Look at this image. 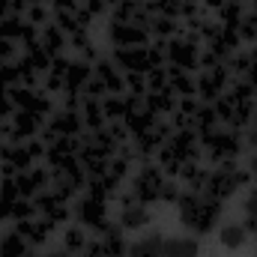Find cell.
I'll list each match as a JSON object with an SVG mask.
<instances>
[{
	"label": "cell",
	"mask_w": 257,
	"mask_h": 257,
	"mask_svg": "<svg viewBox=\"0 0 257 257\" xmlns=\"http://www.w3.org/2000/svg\"><path fill=\"white\" fill-rule=\"evenodd\" d=\"M180 209H183V221L197 233H209V227L218 218V203L215 200H197L194 194H186L180 200Z\"/></svg>",
	"instance_id": "1"
},
{
	"label": "cell",
	"mask_w": 257,
	"mask_h": 257,
	"mask_svg": "<svg viewBox=\"0 0 257 257\" xmlns=\"http://www.w3.org/2000/svg\"><path fill=\"white\" fill-rule=\"evenodd\" d=\"M194 254H197L194 239H168L162 245V257H194Z\"/></svg>",
	"instance_id": "2"
},
{
	"label": "cell",
	"mask_w": 257,
	"mask_h": 257,
	"mask_svg": "<svg viewBox=\"0 0 257 257\" xmlns=\"http://www.w3.org/2000/svg\"><path fill=\"white\" fill-rule=\"evenodd\" d=\"M162 245H165V239L159 233H153V236L141 239L138 245H132L128 257H162Z\"/></svg>",
	"instance_id": "3"
},
{
	"label": "cell",
	"mask_w": 257,
	"mask_h": 257,
	"mask_svg": "<svg viewBox=\"0 0 257 257\" xmlns=\"http://www.w3.org/2000/svg\"><path fill=\"white\" fill-rule=\"evenodd\" d=\"M162 192V177L159 171H144V177L138 180V194L144 200H156V194Z\"/></svg>",
	"instance_id": "4"
},
{
	"label": "cell",
	"mask_w": 257,
	"mask_h": 257,
	"mask_svg": "<svg viewBox=\"0 0 257 257\" xmlns=\"http://www.w3.org/2000/svg\"><path fill=\"white\" fill-rule=\"evenodd\" d=\"M245 236H248V230H245L242 224H227V227L221 230V245H224V248H239V245L245 242Z\"/></svg>",
	"instance_id": "5"
},
{
	"label": "cell",
	"mask_w": 257,
	"mask_h": 257,
	"mask_svg": "<svg viewBox=\"0 0 257 257\" xmlns=\"http://www.w3.org/2000/svg\"><path fill=\"white\" fill-rule=\"evenodd\" d=\"M233 189H236V177H230V174H218L209 183V194L212 197H224V194H230Z\"/></svg>",
	"instance_id": "6"
},
{
	"label": "cell",
	"mask_w": 257,
	"mask_h": 257,
	"mask_svg": "<svg viewBox=\"0 0 257 257\" xmlns=\"http://www.w3.org/2000/svg\"><path fill=\"white\" fill-rule=\"evenodd\" d=\"M123 224L126 227H141V224H147V209L144 206H126V212H123Z\"/></svg>",
	"instance_id": "7"
},
{
	"label": "cell",
	"mask_w": 257,
	"mask_h": 257,
	"mask_svg": "<svg viewBox=\"0 0 257 257\" xmlns=\"http://www.w3.org/2000/svg\"><path fill=\"white\" fill-rule=\"evenodd\" d=\"M18 254H21V239H18V236L3 239V245H0V257H18Z\"/></svg>",
	"instance_id": "8"
},
{
	"label": "cell",
	"mask_w": 257,
	"mask_h": 257,
	"mask_svg": "<svg viewBox=\"0 0 257 257\" xmlns=\"http://www.w3.org/2000/svg\"><path fill=\"white\" fill-rule=\"evenodd\" d=\"M105 257H123V242H120V233H111L108 245H105Z\"/></svg>",
	"instance_id": "9"
},
{
	"label": "cell",
	"mask_w": 257,
	"mask_h": 257,
	"mask_svg": "<svg viewBox=\"0 0 257 257\" xmlns=\"http://www.w3.org/2000/svg\"><path fill=\"white\" fill-rule=\"evenodd\" d=\"M245 209H248V215H251V218H257V189L251 192V197H248V203H245Z\"/></svg>",
	"instance_id": "10"
},
{
	"label": "cell",
	"mask_w": 257,
	"mask_h": 257,
	"mask_svg": "<svg viewBox=\"0 0 257 257\" xmlns=\"http://www.w3.org/2000/svg\"><path fill=\"white\" fill-rule=\"evenodd\" d=\"M162 197H165V200H174V197H177L174 186H162Z\"/></svg>",
	"instance_id": "11"
},
{
	"label": "cell",
	"mask_w": 257,
	"mask_h": 257,
	"mask_svg": "<svg viewBox=\"0 0 257 257\" xmlns=\"http://www.w3.org/2000/svg\"><path fill=\"white\" fill-rule=\"evenodd\" d=\"M69 245H72V248H78V245H81V233H78V230H72V233H69Z\"/></svg>",
	"instance_id": "12"
},
{
	"label": "cell",
	"mask_w": 257,
	"mask_h": 257,
	"mask_svg": "<svg viewBox=\"0 0 257 257\" xmlns=\"http://www.w3.org/2000/svg\"><path fill=\"white\" fill-rule=\"evenodd\" d=\"M254 171H257V156H254Z\"/></svg>",
	"instance_id": "13"
}]
</instances>
